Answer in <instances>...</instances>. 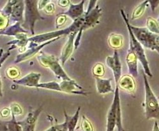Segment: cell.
<instances>
[{
	"label": "cell",
	"instance_id": "5b68a950",
	"mask_svg": "<svg viewBox=\"0 0 159 131\" xmlns=\"http://www.w3.org/2000/svg\"><path fill=\"white\" fill-rule=\"evenodd\" d=\"M145 90V117L147 120L159 119V103L153 92L147 75L143 73Z\"/></svg>",
	"mask_w": 159,
	"mask_h": 131
},
{
	"label": "cell",
	"instance_id": "d6986e66",
	"mask_svg": "<svg viewBox=\"0 0 159 131\" xmlns=\"http://www.w3.org/2000/svg\"><path fill=\"white\" fill-rule=\"evenodd\" d=\"M108 44L110 46L117 50L121 47L123 44V37L120 35L111 34L108 37Z\"/></svg>",
	"mask_w": 159,
	"mask_h": 131
},
{
	"label": "cell",
	"instance_id": "277c9868",
	"mask_svg": "<svg viewBox=\"0 0 159 131\" xmlns=\"http://www.w3.org/2000/svg\"><path fill=\"white\" fill-rule=\"evenodd\" d=\"M131 29L141 45L159 54V35L150 32L147 27H139L131 25Z\"/></svg>",
	"mask_w": 159,
	"mask_h": 131
},
{
	"label": "cell",
	"instance_id": "cb8c5ba5",
	"mask_svg": "<svg viewBox=\"0 0 159 131\" xmlns=\"http://www.w3.org/2000/svg\"><path fill=\"white\" fill-rule=\"evenodd\" d=\"M93 74L94 77L101 78L105 74V69L103 65L101 63H98L93 68Z\"/></svg>",
	"mask_w": 159,
	"mask_h": 131
},
{
	"label": "cell",
	"instance_id": "83f0119b",
	"mask_svg": "<svg viewBox=\"0 0 159 131\" xmlns=\"http://www.w3.org/2000/svg\"><path fill=\"white\" fill-rule=\"evenodd\" d=\"M7 75L10 78L13 79L19 76V72L17 69H16L15 68H10L7 70Z\"/></svg>",
	"mask_w": 159,
	"mask_h": 131
},
{
	"label": "cell",
	"instance_id": "ba28073f",
	"mask_svg": "<svg viewBox=\"0 0 159 131\" xmlns=\"http://www.w3.org/2000/svg\"><path fill=\"white\" fill-rule=\"evenodd\" d=\"M107 66L112 70L116 85L122 76V64L117 50H114L112 56H107L106 58Z\"/></svg>",
	"mask_w": 159,
	"mask_h": 131
},
{
	"label": "cell",
	"instance_id": "e0dca14e",
	"mask_svg": "<svg viewBox=\"0 0 159 131\" xmlns=\"http://www.w3.org/2000/svg\"><path fill=\"white\" fill-rule=\"evenodd\" d=\"M97 92L100 94H105L108 93H114L115 90H113L111 85L112 78L103 79L99 77H95Z\"/></svg>",
	"mask_w": 159,
	"mask_h": 131
},
{
	"label": "cell",
	"instance_id": "f1b7e54d",
	"mask_svg": "<svg viewBox=\"0 0 159 131\" xmlns=\"http://www.w3.org/2000/svg\"><path fill=\"white\" fill-rule=\"evenodd\" d=\"M67 17H66V16L64 15H63L62 13H60V15H58L56 20V24L57 27H60L64 24L67 21Z\"/></svg>",
	"mask_w": 159,
	"mask_h": 131
},
{
	"label": "cell",
	"instance_id": "9a60e30c",
	"mask_svg": "<svg viewBox=\"0 0 159 131\" xmlns=\"http://www.w3.org/2000/svg\"><path fill=\"white\" fill-rule=\"evenodd\" d=\"M138 61L136 54L129 48L125 57V61L127 66H128L129 73L133 78H136L138 76Z\"/></svg>",
	"mask_w": 159,
	"mask_h": 131
},
{
	"label": "cell",
	"instance_id": "603a6c76",
	"mask_svg": "<svg viewBox=\"0 0 159 131\" xmlns=\"http://www.w3.org/2000/svg\"><path fill=\"white\" fill-rule=\"evenodd\" d=\"M15 115L11 113V119L10 121L7 122V126L8 131H22L21 126L19 122L15 119Z\"/></svg>",
	"mask_w": 159,
	"mask_h": 131
},
{
	"label": "cell",
	"instance_id": "2e32d148",
	"mask_svg": "<svg viewBox=\"0 0 159 131\" xmlns=\"http://www.w3.org/2000/svg\"><path fill=\"white\" fill-rule=\"evenodd\" d=\"M116 85H117L119 89L131 93L134 92L136 89L134 79L131 75H122Z\"/></svg>",
	"mask_w": 159,
	"mask_h": 131
},
{
	"label": "cell",
	"instance_id": "8fae6325",
	"mask_svg": "<svg viewBox=\"0 0 159 131\" xmlns=\"http://www.w3.org/2000/svg\"><path fill=\"white\" fill-rule=\"evenodd\" d=\"M84 3L85 1H84V0H83L79 3L75 5L70 2L69 4V9L66 12L61 13L66 15V17H69L74 21L84 15L86 12L84 9Z\"/></svg>",
	"mask_w": 159,
	"mask_h": 131
},
{
	"label": "cell",
	"instance_id": "e575fe53",
	"mask_svg": "<svg viewBox=\"0 0 159 131\" xmlns=\"http://www.w3.org/2000/svg\"><path fill=\"white\" fill-rule=\"evenodd\" d=\"M58 5L61 7H66L67 6H69V4L70 3V1H67V0H66V1H58Z\"/></svg>",
	"mask_w": 159,
	"mask_h": 131
},
{
	"label": "cell",
	"instance_id": "836d02e7",
	"mask_svg": "<svg viewBox=\"0 0 159 131\" xmlns=\"http://www.w3.org/2000/svg\"><path fill=\"white\" fill-rule=\"evenodd\" d=\"M7 124V122H3L0 120V131H8Z\"/></svg>",
	"mask_w": 159,
	"mask_h": 131
},
{
	"label": "cell",
	"instance_id": "1f68e13d",
	"mask_svg": "<svg viewBox=\"0 0 159 131\" xmlns=\"http://www.w3.org/2000/svg\"><path fill=\"white\" fill-rule=\"evenodd\" d=\"M148 3H150V5L151 6L152 10L153 12H154L155 8L159 5V0H148Z\"/></svg>",
	"mask_w": 159,
	"mask_h": 131
},
{
	"label": "cell",
	"instance_id": "f546056e",
	"mask_svg": "<svg viewBox=\"0 0 159 131\" xmlns=\"http://www.w3.org/2000/svg\"><path fill=\"white\" fill-rule=\"evenodd\" d=\"M11 113L15 114H20L22 113V109L20 105L16 103H13L11 105Z\"/></svg>",
	"mask_w": 159,
	"mask_h": 131
},
{
	"label": "cell",
	"instance_id": "4dcf8cb0",
	"mask_svg": "<svg viewBox=\"0 0 159 131\" xmlns=\"http://www.w3.org/2000/svg\"><path fill=\"white\" fill-rule=\"evenodd\" d=\"M44 10H45V12L47 13H52L54 12L55 10V7L53 5V3H48V4L46 7L44 8Z\"/></svg>",
	"mask_w": 159,
	"mask_h": 131
},
{
	"label": "cell",
	"instance_id": "9c48e42d",
	"mask_svg": "<svg viewBox=\"0 0 159 131\" xmlns=\"http://www.w3.org/2000/svg\"><path fill=\"white\" fill-rule=\"evenodd\" d=\"M41 110L42 108L36 110H30L23 121L18 122L22 127V131H34L36 122Z\"/></svg>",
	"mask_w": 159,
	"mask_h": 131
},
{
	"label": "cell",
	"instance_id": "8992f818",
	"mask_svg": "<svg viewBox=\"0 0 159 131\" xmlns=\"http://www.w3.org/2000/svg\"><path fill=\"white\" fill-rule=\"evenodd\" d=\"M38 59L42 66L50 68L59 79H61L62 81L72 80L62 68L59 60L54 56L41 53L38 56Z\"/></svg>",
	"mask_w": 159,
	"mask_h": 131
},
{
	"label": "cell",
	"instance_id": "52a82bcc",
	"mask_svg": "<svg viewBox=\"0 0 159 131\" xmlns=\"http://www.w3.org/2000/svg\"><path fill=\"white\" fill-rule=\"evenodd\" d=\"M25 3V21L24 24L27 26L32 35H34V24L36 21L44 18L40 15L38 8V1H24Z\"/></svg>",
	"mask_w": 159,
	"mask_h": 131
},
{
	"label": "cell",
	"instance_id": "44dd1931",
	"mask_svg": "<svg viewBox=\"0 0 159 131\" xmlns=\"http://www.w3.org/2000/svg\"><path fill=\"white\" fill-rule=\"evenodd\" d=\"M147 28L152 33L159 35V24L153 18L148 17L147 20Z\"/></svg>",
	"mask_w": 159,
	"mask_h": 131
},
{
	"label": "cell",
	"instance_id": "3957f363",
	"mask_svg": "<svg viewBox=\"0 0 159 131\" xmlns=\"http://www.w3.org/2000/svg\"><path fill=\"white\" fill-rule=\"evenodd\" d=\"M97 1H90L88 9L85 12L84 22L80 31L77 35L76 39L74 42L75 49H77L79 45H80L81 38L83 31L94 27L99 22V19L102 16V8H100L98 4L95 6Z\"/></svg>",
	"mask_w": 159,
	"mask_h": 131
},
{
	"label": "cell",
	"instance_id": "4fadbf2b",
	"mask_svg": "<svg viewBox=\"0 0 159 131\" xmlns=\"http://www.w3.org/2000/svg\"><path fill=\"white\" fill-rule=\"evenodd\" d=\"M41 78V74L32 72L27 74L24 77L18 80H13L15 84L21 85L29 87L37 88L39 85V81Z\"/></svg>",
	"mask_w": 159,
	"mask_h": 131
},
{
	"label": "cell",
	"instance_id": "30bf717a",
	"mask_svg": "<svg viewBox=\"0 0 159 131\" xmlns=\"http://www.w3.org/2000/svg\"><path fill=\"white\" fill-rule=\"evenodd\" d=\"M77 35V32H72L68 37V40L66 44L63 46L62 48V51L61 53V56L60 57V60L61 61V65L63 66L66 62V61L69 59V58L71 56L74 48V42H75V37Z\"/></svg>",
	"mask_w": 159,
	"mask_h": 131
},
{
	"label": "cell",
	"instance_id": "6da1fadb",
	"mask_svg": "<svg viewBox=\"0 0 159 131\" xmlns=\"http://www.w3.org/2000/svg\"><path fill=\"white\" fill-rule=\"evenodd\" d=\"M84 17L85 15H84L82 17L74 21V22L70 26L65 29L50 32H46V33L41 34L39 35H36L33 37L29 38L28 41L33 42L36 44L41 43H43L46 41L52 40L53 39L60 38L62 36L69 35L72 32H77L78 33L79 31H80L81 27L83 25V23L84 22Z\"/></svg>",
	"mask_w": 159,
	"mask_h": 131
},
{
	"label": "cell",
	"instance_id": "8d00e7d4",
	"mask_svg": "<svg viewBox=\"0 0 159 131\" xmlns=\"http://www.w3.org/2000/svg\"><path fill=\"white\" fill-rule=\"evenodd\" d=\"M157 21L158 22V24H159V17H158V18L157 19Z\"/></svg>",
	"mask_w": 159,
	"mask_h": 131
},
{
	"label": "cell",
	"instance_id": "5bb4252c",
	"mask_svg": "<svg viewBox=\"0 0 159 131\" xmlns=\"http://www.w3.org/2000/svg\"><path fill=\"white\" fill-rule=\"evenodd\" d=\"M25 4L24 1H13L10 14L12 21L20 23L22 22Z\"/></svg>",
	"mask_w": 159,
	"mask_h": 131
},
{
	"label": "cell",
	"instance_id": "ac0fdd59",
	"mask_svg": "<svg viewBox=\"0 0 159 131\" xmlns=\"http://www.w3.org/2000/svg\"><path fill=\"white\" fill-rule=\"evenodd\" d=\"M81 110V107H79L75 113V114L72 116H69L66 113V110H64L65 114V121L67 124V131H74L76 127V125L78 122L79 117V112Z\"/></svg>",
	"mask_w": 159,
	"mask_h": 131
},
{
	"label": "cell",
	"instance_id": "d6a6232c",
	"mask_svg": "<svg viewBox=\"0 0 159 131\" xmlns=\"http://www.w3.org/2000/svg\"><path fill=\"white\" fill-rule=\"evenodd\" d=\"M10 112H11V111L9 109L5 108V109H3L1 111V112H0V114H1V115L3 117H7L9 115Z\"/></svg>",
	"mask_w": 159,
	"mask_h": 131
},
{
	"label": "cell",
	"instance_id": "d590c367",
	"mask_svg": "<svg viewBox=\"0 0 159 131\" xmlns=\"http://www.w3.org/2000/svg\"><path fill=\"white\" fill-rule=\"evenodd\" d=\"M153 131H159V126L158 124V122L157 121L155 122L153 128Z\"/></svg>",
	"mask_w": 159,
	"mask_h": 131
},
{
	"label": "cell",
	"instance_id": "7402d4cb",
	"mask_svg": "<svg viewBox=\"0 0 159 131\" xmlns=\"http://www.w3.org/2000/svg\"><path fill=\"white\" fill-rule=\"evenodd\" d=\"M116 127L117 128V131H125L122 124V112L120 106V99H119L117 102L116 109Z\"/></svg>",
	"mask_w": 159,
	"mask_h": 131
},
{
	"label": "cell",
	"instance_id": "ffe728a7",
	"mask_svg": "<svg viewBox=\"0 0 159 131\" xmlns=\"http://www.w3.org/2000/svg\"><path fill=\"white\" fill-rule=\"evenodd\" d=\"M148 5V0H145V1H143L139 5H138L133 12L132 17H131L132 20H134L138 18H139L141 16H142L144 12H145V10Z\"/></svg>",
	"mask_w": 159,
	"mask_h": 131
},
{
	"label": "cell",
	"instance_id": "484cf974",
	"mask_svg": "<svg viewBox=\"0 0 159 131\" xmlns=\"http://www.w3.org/2000/svg\"><path fill=\"white\" fill-rule=\"evenodd\" d=\"M45 131H67V126L66 121L61 124L53 125Z\"/></svg>",
	"mask_w": 159,
	"mask_h": 131
},
{
	"label": "cell",
	"instance_id": "7a4b0ae2",
	"mask_svg": "<svg viewBox=\"0 0 159 131\" xmlns=\"http://www.w3.org/2000/svg\"><path fill=\"white\" fill-rule=\"evenodd\" d=\"M120 12L122 17L125 22V24L127 26V28H128V30L129 36V48L136 54L138 58V60L141 64V66L143 68V72L145 73V74L149 77H152L153 75L150 68L149 63L147 60L143 46L141 45V43L137 40V39L134 36L130 27L131 24H129V20L128 17H127L124 11L123 10H120Z\"/></svg>",
	"mask_w": 159,
	"mask_h": 131
},
{
	"label": "cell",
	"instance_id": "d4e9b609",
	"mask_svg": "<svg viewBox=\"0 0 159 131\" xmlns=\"http://www.w3.org/2000/svg\"><path fill=\"white\" fill-rule=\"evenodd\" d=\"M81 127L82 131H94L92 124L84 115L82 118Z\"/></svg>",
	"mask_w": 159,
	"mask_h": 131
},
{
	"label": "cell",
	"instance_id": "7c38bea8",
	"mask_svg": "<svg viewBox=\"0 0 159 131\" xmlns=\"http://www.w3.org/2000/svg\"><path fill=\"white\" fill-rule=\"evenodd\" d=\"M58 39H59V38H56V39H53V40L48 41H46V42L43 43L42 45H36V44L35 45H33V46L30 45V48L28 49L27 51H25L22 54L19 55L17 57L15 62L18 63V62H22L24 61H26V60L30 59V57H32L33 56H34L35 54H36L38 52H39L41 49L43 48L44 46L56 41Z\"/></svg>",
	"mask_w": 159,
	"mask_h": 131
},
{
	"label": "cell",
	"instance_id": "4316f807",
	"mask_svg": "<svg viewBox=\"0 0 159 131\" xmlns=\"http://www.w3.org/2000/svg\"><path fill=\"white\" fill-rule=\"evenodd\" d=\"M8 24V19L6 15H5L3 13L0 12V31H3V29Z\"/></svg>",
	"mask_w": 159,
	"mask_h": 131
}]
</instances>
